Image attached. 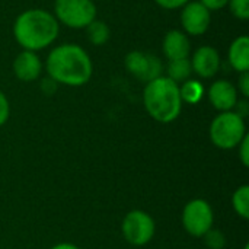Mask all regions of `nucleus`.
Listing matches in <instances>:
<instances>
[{
    "mask_svg": "<svg viewBox=\"0 0 249 249\" xmlns=\"http://www.w3.org/2000/svg\"><path fill=\"white\" fill-rule=\"evenodd\" d=\"M210 140L212 143L223 150H231L239 146L242 139L247 136V127L244 118L233 112H220L210 124Z\"/></svg>",
    "mask_w": 249,
    "mask_h": 249,
    "instance_id": "nucleus-4",
    "label": "nucleus"
},
{
    "mask_svg": "<svg viewBox=\"0 0 249 249\" xmlns=\"http://www.w3.org/2000/svg\"><path fill=\"white\" fill-rule=\"evenodd\" d=\"M239 159L244 166H249V136L247 134L239 143Z\"/></svg>",
    "mask_w": 249,
    "mask_h": 249,
    "instance_id": "nucleus-22",
    "label": "nucleus"
},
{
    "mask_svg": "<svg viewBox=\"0 0 249 249\" xmlns=\"http://www.w3.org/2000/svg\"><path fill=\"white\" fill-rule=\"evenodd\" d=\"M160 7L168 9V10H175L179 7H184L190 0H155Z\"/></svg>",
    "mask_w": 249,
    "mask_h": 249,
    "instance_id": "nucleus-23",
    "label": "nucleus"
},
{
    "mask_svg": "<svg viewBox=\"0 0 249 249\" xmlns=\"http://www.w3.org/2000/svg\"><path fill=\"white\" fill-rule=\"evenodd\" d=\"M229 64L239 73L249 71V38L241 35L229 47Z\"/></svg>",
    "mask_w": 249,
    "mask_h": 249,
    "instance_id": "nucleus-14",
    "label": "nucleus"
},
{
    "mask_svg": "<svg viewBox=\"0 0 249 249\" xmlns=\"http://www.w3.org/2000/svg\"><path fill=\"white\" fill-rule=\"evenodd\" d=\"M244 249H249V245H248V244L245 245V248H244Z\"/></svg>",
    "mask_w": 249,
    "mask_h": 249,
    "instance_id": "nucleus-28",
    "label": "nucleus"
},
{
    "mask_svg": "<svg viewBox=\"0 0 249 249\" xmlns=\"http://www.w3.org/2000/svg\"><path fill=\"white\" fill-rule=\"evenodd\" d=\"M42 71V63L36 53L23 50L13 60V73L22 82H34Z\"/></svg>",
    "mask_w": 249,
    "mask_h": 249,
    "instance_id": "nucleus-12",
    "label": "nucleus"
},
{
    "mask_svg": "<svg viewBox=\"0 0 249 249\" xmlns=\"http://www.w3.org/2000/svg\"><path fill=\"white\" fill-rule=\"evenodd\" d=\"M179 95H181L182 102H187V104H191V105L198 104L204 96V86L198 80L188 79L184 83H181Z\"/></svg>",
    "mask_w": 249,
    "mask_h": 249,
    "instance_id": "nucleus-17",
    "label": "nucleus"
},
{
    "mask_svg": "<svg viewBox=\"0 0 249 249\" xmlns=\"http://www.w3.org/2000/svg\"><path fill=\"white\" fill-rule=\"evenodd\" d=\"M125 69L130 74H133L137 80L149 83L162 76L163 64L162 61L149 53L143 51H131L125 55L124 60Z\"/></svg>",
    "mask_w": 249,
    "mask_h": 249,
    "instance_id": "nucleus-8",
    "label": "nucleus"
},
{
    "mask_svg": "<svg viewBox=\"0 0 249 249\" xmlns=\"http://www.w3.org/2000/svg\"><path fill=\"white\" fill-rule=\"evenodd\" d=\"M55 19L58 23L82 29L96 19V6L93 0H55L54 1Z\"/></svg>",
    "mask_w": 249,
    "mask_h": 249,
    "instance_id": "nucleus-5",
    "label": "nucleus"
},
{
    "mask_svg": "<svg viewBox=\"0 0 249 249\" xmlns=\"http://www.w3.org/2000/svg\"><path fill=\"white\" fill-rule=\"evenodd\" d=\"M232 207L235 210V213L248 220L249 219V187L248 185H242L239 187L233 196H232Z\"/></svg>",
    "mask_w": 249,
    "mask_h": 249,
    "instance_id": "nucleus-18",
    "label": "nucleus"
},
{
    "mask_svg": "<svg viewBox=\"0 0 249 249\" xmlns=\"http://www.w3.org/2000/svg\"><path fill=\"white\" fill-rule=\"evenodd\" d=\"M203 239H204V244L209 249H223L226 245L225 235L220 231L213 229V228L203 235Z\"/></svg>",
    "mask_w": 249,
    "mask_h": 249,
    "instance_id": "nucleus-19",
    "label": "nucleus"
},
{
    "mask_svg": "<svg viewBox=\"0 0 249 249\" xmlns=\"http://www.w3.org/2000/svg\"><path fill=\"white\" fill-rule=\"evenodd\" d=\"M45 69L54 82L74 88L86 85L93 73L89 54L77 44H63L53 48L47 57Z\"/></svg>",
    "mask_w": 249,
    "mask_h": 249,
    "instance_id": "nucleus-1",
    "label": "nucleus"
},
{
    "mask_svg": "<svg viewBox=\"0 0 249 249\" xmlns=\"http://www.w3.org/2000/svg\"><path fill=\"white\" fill-rule=\"evenodd\" d=\"M143 102L147 114L158 123L168 124L175 121L182 111L179 85L166 76H160L146 83Z\"/></svg>",
    "mask_w": 249,
    "mask_h": 249,
    "instance_id": "nucleus-3",
    "label": "nucleus"
},
{
    "mask_svg": "<svg viewBox=\"0 0 249 249\" xmlns=\"http://www.w3.org/2000/svg\"><path fill=\"white\" fill-rule=\"evenodd\" d=\"M212 22V12L200 1H188L181 12V25L184 32L191 36L203 35Z\"/></svg>",
    "mask_w": 249,
    "mask_h": 249,
    "instance_id": "nucleus-9",
    "label": "nucleus"
},
{
    "mask_svg": "<svg viewBox=\"0 0 249 249\" xmlns=\"http://www.w3.org/2000/svg\"><path fill=\"white\" fill-rule=\"evenodd\" d=\"M209 101L220 112L232 111L238 104V89L228 80H216L209 88Z\"/></svg>",
    "mask_w": 249,
    "mask_h": 249,
    "instance_id": "nucleus-11",
    "label": "nucleus"
},
{
    "mask_svg": "<svg viewBox=\"0 0 249 249\" xmlns=\"http://www.w3.org/2000/svg\"><path fill=\"white\" fill-rule=\"evenodd\" d=\"M85 29H86V35H88V39L90 41V44L98 45V47L107 44L111 36L109 26L104 20H99V19L92 20Z\"/></svg>",
    "mask_w": 249,
    "mask_h": 249,
    "instance_id": "nucleus-16",
    "label": "nucleus"
},
{
    "mask_svg": "<svg viewBox=\"0 0 249 249\" xmlns=\"http://www.w3.org/2000/svg\"><path fill=\"white\" fill-rule=\"evenodd\" d=\"M166 71H168L166 77H169L172 82H175L177 85L184 83L185 80H188L191 77V73H193L191 61H190V58L169 60Z\"/></svg>",
    "mask_w": 249,
    "mask_h": 249,
    "instance_id": "nucleus-15",
    "label": "nucleus"
},
{
    "mask_svg": "<svg viewBox=\"0 0 249 249\" xmlns=\"http://www.w3.org/2000/svg\"><path fill=\"white\" fill-rule=\"evenodd\" d=\"M57 82H54L51 77H47V79H44L42 80V83H41V89H42V92L44 93H47V95H53L54 92H55V89H57Z\"/></svg>",
    "mask_w": 249,
    "mask_h": 249,
    "instance_id": "nucleus-26",
    "label": "nucleus"
},
{
    "mask_svg": "<svg viewBox=\"0 0 249 249\" xmlns=\"http://www.w3.org/2000/svg\"><path fill=\"white\" fill-rule=\"evenodd\" d=\"M231 13L241 19V20H248L249 19V0H229L228 1Z\"/></svg>",
    "mask_w": 249,
    "mask_h": 249,
    "instance_id": "nucleus-20",
    "label": "nucleus"
},
{
    "mask_svg": "<svg viewBox=\"0 0 249 249\" xmlns=\"http://www.w3.org/2000/svg\"><path fill=\"white\" fill-rule=\"evenodd\" d=\"M213 209L206 200L196 198L185 204L182 210V225L191 236L203 238V235L213 228Z\"/></svg>",
    "mask_w": 249,
    "mask_h": 249,
    "instance_id": "nucleus-6",
    "label": "nucleus"
},
{
    "mask_svg": "<svg viewBox=\"0 0 249 249\" xmlns=\"http://www.w3.org/2000/svg\"><path fill=\"white\" fill-rule=\"evenodd\" d=\"M163 54L168 60L188 58L191 54V42L185 32L179 29L168 31L162 42Z\"/></svg>",
    "mask_w": 249,
    "mask_h": 249,
    "instance_id": "nucleus-13",
    "label": "nucleus"
},
{
    "mask_svg": "<svg viewBox=\"0 0 249 249\" xmlns=\"http://www.w3.org/2000/svg\"><path fill=\"white\" fill-rule=\"evenodd\" d=\"M238 89H239V92L244 95V98H248L249 96V71H244V73H241Z\"/></svg>",
    "mask_w": 249,
    "mask_h": 249,
    "instance_id": "nucleus-24",
    "label": "nucleus"
},
{
    "mask_svg": "<svg viewBox=\"0 0 249 249\" xmlns=\"http://www.w3.org/2000/svg\"><path fill=\"white\" fill-rule=\"evenodd\" d=\"M190 61L193 71L203 79L213 77L220 69V55L217 50L210 45H203L197 48Z\"/></svg>",
    "mask_w": 249,
    "mask_h": 249,
    "instance_id": "nucleus-10",
    "label": "nucleus"
},
{
    "mask_svg": "<svg viewBox=\"0 0 249 249\" xmlns=\"http://www.w3.org/2000/svg\"><path fill=\"white\" fill-rule=\"evenodd\" d=\"M51 249H79L76 245L73 244H69V242H63V244H57L54 245Z\"/></svg>",
    "mask_w": 249,
    "mask_h": 249,
    "instance_id": "nucleus-27",
    "label": "nucleus"
},
{
    "mask_svg": "<svg viewBox=\"0 0 249 249\" xmlns=\"http://www.w3.org/2000/svg\"><path fill=\"white\" fill-rule=\"evenodd\" d=\"M58 20L45 9H28L13 23L16 42L23 50L34 53L51 45L58 36Z\"/></svg>",
    "mask_w": 249,
    "mask_h": 249,
    "instance_id": "nucleus-2",
    "label": "nucleus"
},
{
    "mask_svg": "<svg viewBox=\"0 0 249 249\" xmlns=\"http://www.w3.org/2000/svg\"><path fill=\"white\" fill-rule=\"evenodd\" d=\"M10 115V105L6 98V95L0 90V127L9 120Z\"/></svg>",
    "mask_w": 249,
    "mask_h": 249,
    "instance_id": "nucleus-21",
    "label": "nucleus"
},
{
    "mask_svg": "<svg viewBox=\"0 0 249 249\" xmlns=\"http://www.w3.org/2000/svg\"><path fill=\"white\" fill-rule=\"evenodd\" d=\"M229 0H200L201 4H204L210 12L212 10H220L228 4Z\"/></svg>",
    "mask_w": 249,
    "mask_h": 249,
    "instance_id": "nucleus-25",
    "label": "nucleus"
},
{
    "mask_svg": "<svg viewBox=\"0 0 249 249\" xmlns=\"http://www.w3.org/2000/svg\"><path fill=\"white\" fill-rule=\"evenodd\" d=\"M121 231L128 244L134 247H143L155 236L156 225L149 213L143 210H133L125 214Z\"/></svg>",
    "mask_w": 249,
    "mask_h": 249,
    "instance_id": "nucleus-7",
    "label": "nucleus"
}]
</instances>
